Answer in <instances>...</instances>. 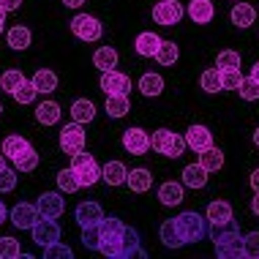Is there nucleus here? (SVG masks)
Returning a JSON list of instances; mask_svg holds the SVG:
<instances>
[{"label":"nucleus","instance_id":"1","mask_svg":"<svg viewBox=\"0 0 259 259\" xmlns=\"http://www.w3.org/2000/svg\"><path fill=\"white\" fill-rule=\"evenodd\" d=\"M213 246L215 254L221 259H240L243 256V237H240V227L232 221L213 227Z\"/></svg>","mask_w":259,"mask_h":259},{"label":"nucleus","instance_id":"2","mask_svg":"<svg viewBox=\"0 0 259 259\" xmlns=\"http://www.w3.org/2000/svg\"><path fill=\"white\" fill-rule=\"evenodd\" d=\"M123 229L125 224L115 215H104L101 224H99V232H101V240H99V251L104 256H120V243H123Z\"/></svg>","mask_w":259,"mask_h":259},{"label":"nucleus","instance_id":"3","mask_svg":"<svg viewBox=\"0 0 259 259\" xmlns=\"http://www.w3.org/2000/svg\"><path fill=\"white\" fill-rule=\"evenodd\" d=\"M175 227H178L183 243H199L202 237L207 235V219L199 215L197 210H186V213H180L178 219H175Z\"/></svg>","mask_w":259,"mask_h":259},{"label":"nucleus","instance_id":"4","mask_svg":"<svg viewBox=\"0 0 259 259\" xmlns=\"http://www.w3.org/2000/svg\"><path fill=\"white\" fill-rule=\"evenodd\" d=\"M150 148L156 153H161V156H166V158H180L186 153V139L180 134H175V131H169V128H158V131H153V137H150Z\"/></svg>","mask_w":259,"mask_h":259},{"label":"nucleus","instance_id":"5","mask_svg":"<svg viewBox=\"0 0 259 259\" xmlns=\"http://www.w3.org/2000/svg\"><path fill=\"white\" fill-rule=\"evenodd\" d=\"M71 169L76 175V180H79V186H96L101 180V166L96 164V158L90 156V153H76V156H71Z\"/></svg>","mask_w":259,"mask_h":259},{"label":"nucleus","instance_id":"6","mask_svg":"<svg viewBox=\"0 0 259 259\" xmlns=\"http://www.w3.org/2000/svg\"><path fill=\"white\" fill-rule=\"evenodd\" d=\"M71 33L79 41H99L104 27L96 17H90V14H76V17L71 19Z\"/></svg>","mask_w":259,"mask_h":259},{"label":"nucleus","instance_id":"7","mask_svg":"<svg viewBox=\"0 0 259 259\" xmlns=\"http://www.w3.org/2000/svg\"><path fill=\"white\" fill-rule=\"evenodd\" d=\"M60 150L68 153V156H76V153L85 150V128H82V123L63 125V131H60Z\"/></svg>","mask_w":259,"mask_h":259},{"label":"nucleus","instance_id":"8","mask_svg":"<svg viewBox=\"0 0 259 259\" xmlns=\"http://www.w3.org/2000/svg\"><path fill=\"white\" fill-rule=\"evenodd\" d=\"M186 9L178 3V0H158L156 6H153V19H156L158 25H178L180 19H183Z\"/></svg>","mask_w":259,"mask_h":259},{"label":"nucleus","instance_id":"9","mask_svg":"<svg viewBox=\"0 0 259 259\" xmlns=\"http://www.w3.org/2000/svg\"><path fill=\"white\" fill-rule=\"evenodd\" d=\"M101 90L107 96H128V90H131L128 74L117 71V68H112V71H101Z\"/></svg>","mask_w":259,"mask_h":259},{"label":"nucleus","instance_id":"10","mask_svg":"<svg viewBox=\"0 0 259 259\" xmlns=\"http://www.w3.org/2000/svg\"><path fill=\"white\" fill-rule=\"evenodd\" d=\"M33 145L27 142L25 137H17V134H11V137H6L3 139V156L6 158H11L14 161V166L19 164V161H25L27 156H33Z\"/></svg>","mask_w":259,"mask_h":259},{"label":"nucleus","instance_id":"11","mask_svg":"<svg viewBox=\"0 0 259 259\" xmlns=\"http://www.w3.org/2000/svg\"><path fill=\"white\" fill-rule=\"evenodd\" d=\"M30 232H33V240H36L41 248L50 246V243H55V240H60V227H58V221H55V219H44V215H41L36 224H33Z\"/></svg>","mask_w":259,"mask_h":259},{"label":"nucleus","instance_id":"12","mask_svg":"<svg viewBox=\"0 0 259 259\" xmlns=\"http://www.w3.org/2000/svg\"><path fill=\"white\" fill-rule=\"evenodd\" d=\"M123 148L131 156H145L150 150V134L142 128H125L123 131Z\"/></svg>","mask_w":259,"mask_h":259},{"label":"nucleus","instance_id":"13","mask_svg":"<svg viewBox=\"0 0 259 259\" xmlns=\"http://www.w3.org/2000/svg\"><path fill=\"white\" fill-rule=\"evenodd\" d=\"M41 219L38 207L30 205V202H19V205H14L11 210V224L17 229H33V224Z\"/></svg>","mask_w":259,"mask_h":259},{"label":"nucleus","instance_id":"14","mask_svg":"<svg viewBox=\"0 0 259 259\" xmlns=\"http://www.w3.org/2000/svg\"><path fill=\"white\" fill-rule=\"evenodd\" d=\"M36 207H38V213L44 215V219H60L63 210H66V202H63L60 194H55V191H44V194L38 197Z\"/></svg>","mask_w":259,"mask_h":259},{"label":"nucleus","instance_id":"15","mask_svg":"<svg viewBox=\"0 0 259 259\" xmlns=\"http://www.w3.org/2000/svg\"><path fill=\"white\" fill-rule=\"evenodd\" d=\"M186 148H191V150H205L213 145V134H210V128L207 125H191V128L186 131Z\"/></svg>","mask_w":259,"mask_h":259},{"label":"nucleus","instance_id":"16","mask_svg":"<svg viewBox=\"0 0 259 259\" xmlns=\"http://www.w3.org/2000/svg\"><path fill=\"white\" fill-rule=\"evenodd\" d=\"M205 219L210 221V227H221V224H227V221H232V219H235L232 205H229V202H224V199L210 202V205H207V213H205Z\"/></svg>","mask_w":259,"mask_h":259},{"label":"nucleus","instance_id":"17","mask_svg":"<svg viewBox=\"0 0 259 259\" xmlns=\"http://www.w3.org/2000/svg\"><path fill=\"white\" fill-rule=\"evenodd\" d=\"M74 215H76V224H79V227H90V224H101L104 210H101L99 202H82V205H76Z\"/></svg>","mask_w":259,"mask_h":259},{"label":"nucleus","instance_id":"18","mask_svg":"<svg viewBox=\"0 0 259 259\" xmlns=\"http://www.w3.org/2000/svg\"><path fill=\"white\" fill-rule=\"evenodd\" d=\"M183 183H175V180H166V183L158 186V202L166 207H178L183 202Z\"/></svg>","mask_w":259,"mask_h":259},{"label":"nucleus","instance_id":"19","mask_svg":"<svg viewBox=\"0 0 259 259\" xmlns=\"http://www.w3.org/2000/svg\"><path fill=\"white\" fill-rule=\"evenodd\" d=\"M161 36H156L153 30H145V33H139L137 36V44H134V50L139 58H156V52H158V47H161Z\"/></svg>","mask_w":259,"mask_h":259},{"label":"nucleus","instance_id":"20","mask_svg":"<svg viewBox=\"0 0 259 259\" xmlns=\"http://www.w3.org/2000/svg\"><path fill=\"white\" fill-rule=\"evenodd\" d=\"M125 186H128L134 194L150 191V188H153V175H150V169H145V166H139V169H131L128 175H125Z\"/></svg>","mask_w":259,"mask_h":259},{"label":"nucleus","instance_id":"21","mask_svg":"<svg viewBox=\"0 0 259 259\" xmlns=\"http://www.w3.org/2000/svg\"><path fill=\"white\" fill-rule=\"evenodd\" d=\"M186 14L191 17V22L207 25V22H213L215 9H213V3H210V0H191V3H188V9H186Z\"/></svg>","mask_w":259,"mask_h":259},{"label":"nucleus","instance_id":"22","mask_svg":"<svg viewBox=\"0 0 259 259\" xmlns=\"http://www.w3.org/2000/svg\"><path fill=\"white\" fill-rule=\"evenodd\" d=\"M131 256H145V251L139 248V232L131 227L123 229V243H120V256L117 259H131Z\"/></svg>","mask_w":259,"mask_h":259},{"label":"nucleus","instance_id":"23","mask_svg":"<svg viewBox=\"0 0 259 259\" xmlns=\"http://www.w3.org/2000/svg\"><path fill=\"white\" fill-rule=\"evenodd\" d=\"M125 175H128V169H125L123 161H109V164L101 166V180L107 186H123L125 183Z\"/></svg>","mask_w":259,"mask_h":259},{"label":"nucleus","instance_id":"24","mask_svg":"<svg viewBox=\"0 0 259 259\" xmlns=\"http://www.w3.org/2000/svg\"><path fill=\"white\" fill-rule=\"evenodd\" d=\"M6 41H9L11 50H27V47H30V41H33V33L27 30L25 25H14V27L6 30Z\"/></svg>","mask_w":259,"mask_h":259},{"label":"nucleus","instance_id":"25","mask_svg":"<svg viewBox=\"0 0 259 259\" xmlns=\"http://www.w3.org/2000/svg\"><path fill=\"white\" fill-rule=\"evenodd\" d=\"M93 117H96V107H93V101H90V99H76L71 104V120L74 123L88 125Z\"/></svg>","mask_w":259,"mask_h":259},{"label":"nucleus","instance_id":"26","mask_svg":"<svg viewBox=\"0 0 259 259\" xmlns=\"http://www.w3.org/2000/svg\"><path fill=\"white\" fill-rule=\"evenodd\" d=\"M199 166H202V169H207V172H219L224 166V153L215 148V145L199 150Z\"/></svg>","mask_w":259,"mask_h":259},{"label":"nucleus","instance_id":"27","mask_svg":"<svg viewBox=\"0 0 259 259\" xmlns=\"http://www.w3.org/2000/svg\"><path fill=\"white\" fill-rule=\"evenodd\" d=\"M33 88L38 90V93H55L58 90V74L50 71V68H41V71L33 74Z\"/></svg>","mask_w":259,"mask_h":259},{"label":"nucleus","instance_id":"28","mask_svg":"<svg viewBox=\"0 0 259 259\" xmlns=\"http://www.w3.org/2000/svg\"><path fill=\"white\" fill-rule=\"evenodd\" d=\"M256 22V9L251 3H235L232 9V25L237 27H251Z\"/></svg>","mask_w":259,"mask_h":259},{"label":"nucleus","instance_id":"29","mask_svg":"<svg viewBox=\"0 0 259 259\" xmlns=\"http://www.w3.org/2000/svg\"><path fill=\"white\" fill-rule=\"evenodd\" d=\"M207 169H202L199 164H188L183 169V186L188 188H205L207 186Z\"/></svg>","mask_w":259,"mask_h":259},{"label":"nucleus","instance_id":"30","mask_svg":"<svg viewBox=\"0 0 259 259\" xmlns=\"http://www.w3.org/2000/svg\"><path fill=\"white\" fill-rule=\"evenodd\" d=\"M139 93L148 96V99H153V96H161L164 93V79H161V74H142V79H139Z\"/></svg>","mask_w":259,"mask_h":259},{"label":"nucleus","instance_id":"31","mask_svg":"<svg viewBox=\"0 0 259 259\" xmlns=\"http://www.w3.org/2000/svg\"><path fill=\"white\" fill-rule=\"evenodd\" d=\"M158 237H161V243H164L166 248H180V246H186L183 237H180V232H178V227H175V219H169V221L161 224Z\"/></svg>","mask_w":259,"mask_h":259},{"label":"nucleus","instance_id":"32","mask_svg":"<svg viewBox=\"0 0 259 259\" xmlns=\"http://www.w3.org/2000/svg\"><path fill=\"white\" fill-rule=\"evenodd\" d=\"M93 66L99 68V71H112V68L117 66V50H112V47H99V50L93 52Z\"/></svg>","mask_w":259,"mask_h":259},{"label":"nucleus","instance_id":"33","mask_svg":"<svg viewBox=\"0 0 259 259\" xmlns=\"http://www.w3.org/2000/svg\"><path fill=\"white\" fill-rule=\"evenodd\" d=\"M36 120L41 125H55L60 120V107L55 101H41L36 107Z\"/></svg>","mask_w":259,"mask_h":259},{"label":"nucleus","instance_id":"34","mask_svg":"<svg viewBox=\"0 0 259 259\" xmlns=\"http://www.w3.org/2000/svg\"><path fill=\"white\" fill-rule=\"evenodd\" d=\"M109 117H125L131 112V101L128 96H107V104H104Z\"/></svg>","mask_w":259,"mask_h":259},{"label":"nucleus","instance_id":"35","mask_svg":"<svg viewBox=\"0 0 259 259\" xmlns=\"http://www.w3.org/2000/svg\"><path fill=\"white\" fill-rule=\"evenodd\" d=\"M178 58H180L178 44H175V41H161V47H158V52H156V60L161 63V66H175Z\"/></svg>","mask_w":259,"mask_h":259},{"label":"nucleus","instance_id":"36","mask_svg":"<svg viewBox=\"0 0 259 259\" xmlns=\"http://www.w3.org/2000/svg\"><path fill=\"white\" fill-rule=\"evenodd\" d=\"M199 85H202L205 93H219L221 90V71L219 68H207V71H202Z\"/></svg>","mask_w":259,"mask_h":259},{"label":"nucleus","instance_id":"37","mask_svg":"<svg viewBox=\"0 0 259 259\" xmlns=\"http://www.w3.org/2000/svg\"><path fill=\"white\" fill-rule=\"evenodd\" d=\"M215 68H219V71H232V68H240V52H235V50L219 52V58H215Z\"/></svg>","mask_w":259,"mask_h":259},{"label":"nucleus","instance_id":"38","mask_svg":"<svg viewBox=\"0 0 259 259\" xmlns=\"http://www.w3.org/2000/svg\"><path fill=\"white\" fill-rule=\"evenodd\" d=\"M58 188H60V191H66V194H74V191H79V188H82L71 166L63 169V172H58Z\"/></svg>","mask_w":259,"mask_h":259},{"label":"nucleus","instance_id":"39","mask_svg":"<svg viewBox=\"0 0 259 259\" xmlns=\"http://www.w3.org/2000/svg\"><path fill=\"white\" fill-rule=\"evenodd\" d=\"M22 82H25V74L17 71V68H9V71H3V76H0V88H3L6 93H14Z\"/></svg>","mask_w":259,"mask_h":259},{"label":"nucleus","instance_id":"40","mask_svg":"<svg viewBox=\"0 0 259 259\" xmlns=\"http://www.w3.org/2000/svg\"><path fill=\"white\" fill-rule=\"evenodd\" d=\"M11 96L17 99V104H33V101H36V96H38V90L33 88V82H30V79H25L22 85L14 90Z\"/></svg>","mask_w":259,"mask_h":259},{"label":"nucleus","instance_id":"41","mask_svg":"<svg viewBox=\"0 0 259 259\" xmlns=\"http://www.w3.org/2000/svg\"><path fill=\"white\" fill-rule=\"evenodd\" d=\"M99 240H101L99 224H90V227H82V246H85V248H90V251H99Z\"/></svg>","mask_w":259,"mask_h":259},{"label":"nucleus","instance_id":"42","mask_svg":"<svg viewBox=\"0 0 259 259\" xmlns=\"http://www.w3.org/2000/svg\"><path fill=\"white\" fill-rule=\"evenodd\" d=\"M22 256V248L14 237H0V259H19Z\"/></svg>","mask_w":259,"mask_h":259},{"label":"nucleus","instance_id":"43","mask_svg":"<svg viewBox=\"0 0 259 259\" xmlns=\"http://www.w3.org/2000/svg\"><path fill=\"white\" fill-rule=\"evenodd\" d=\"M44 256L47 259H71L74 251L68 246H63L60 240H55V243H50V246H44Z\"/></svg>","mask_w":259,"mask_h":259},{"label":"nucleus","instance_id":"44","mask_svg":"<svg viewBox=\"0 0 259 259\" xmlns=\"http://www.w3.org/2000/svg\"><path fill=\"white\" fill-rule=\"evenodd\" d=\"M243 82L240 68H232V71H221V90H237Z\"/></svg>","mask_w":259,"mask_h":259},{"label":"nucleus","instance_id":"45","mask_svg":"<svg viewBox=\"0 0 259 259\" xmlns=\"http://www.w3.org/2000/svg\"><path fill=\"white\" fill-rule=\"evenodd\" d=\"M240 99H246V101H256L259 99V85L254 79H251V76H243V82H240Z\"/></svg>","mask_w":259,"mask_h":259},{"label":"nucleus","instance_id":"46","mask_svg":"<svg viewBox=\"0 0 259 259\" xmlns=\"http://www.w3.org/2000/svg\"><path fill=\"white\" fill-rule=\"evenodd\" d=\"M243 256L259 259V232H248L243 237Z\"/></svg>","mask_w":259,"mask_h":259},{"label":"nucleus","instance_id":"47","mask_svg":"<svg viewBox=\"0 0 259 259\" xmlns=\"http://www.w3.org/2000/svg\"><path fill=\"white\" fill-rule=\"evenodd\" d=\"M14 186H17V172L14 169H0V194H6V191H14Z\"/></svg>","mask_w":259,"mask_h":259},{"label":"nucleus","instance_id":"48","mask_svg":"<svg viewBox=\"0 0 259 259\" xmlns=\"http://www.w3.org/2000/svg\"><path fill=\"white\" fill-rule=\"evenodd\" d=\"M36 166H38V153H33L30 158L19 161V164L14 166V169H17V172H33V169H36Z\"/></svg>","mask_w":259,"mask_h":259},{"label":"nucleus","instance_id":"49","mask_svg":"<svg viewBox=\"0 0 259 259\" xmlns=\"http://www.w3.org/2000/svg\"><path fill=\"white\" fill-rule=\"evenodd\" d=\"M19 6H22V0H0V9H3L6 14H9V11H17Z\"/></svg>","mask_w":259,"mask_h":259},{"label":"nucleus","instance_id":"50","mask_svg":"<svg viewBox=\"0 0 259 259\" xmlns=\"http://www.w3.org/2000/svg\"><path fill=\"white\" fill-rule=\"evenodd\" d=\"M251 188H254V194L259 191V169L251 172Z\"/></svg>","mask_w":259,"mask_h":259},{"label":"nucleus","instance_id":"51","mask_svg":"<svg viewBox=\"0 0 259 259\" xmlns=\"http://www.w3.org/2000/svg\"><path fill=\"white\" fill-rule=\"evenodd\" d=\"M251 213H254L256 219H259V191H256V197L251 199Z\"/></svg>","mask_w":259,"mask_h":259},{"label":"nucleus","instance_id":"52","mask_svg":"<svg viewBox=\"0 0 259 259\" xmlns=\"http://www.w3.org/2000/svg\"><path fill=\"white\" fill-rule=\"evenodd\" d=\"M248 76H251V79H254L256 85H259V63H254V66H251V74H248Z\"/></svg>","mask_w":259,"mask_h":259},{"label":"nucleus","instance_id":"53","mask_svg":"<svg viewBox=\"0 0 259 259\" xmlns=\"http://www.w3.org/2000/svg\"><path fill=\"white\" fill-rule=\"evenodd\" d=\"M63 3H66V6H68V9H79V6H82V3H85V0H63Z\"/></svg>","mask_w":259,"mask_h":259},{"label":"nucleus","instance_id":"54","mask_svg":"<svg viewBox=\"0 0 259 259\" xmlns=\"http://www.w3.org/2000/svg\"><path fill=\"white\" fill-rule=\"evenodd\" d=\"M6 219H9V210H6V205H3V202H0V224H3Z\"/></svg>","mask_w":259,"mask_h":259},{"label":"nucleus","instance_id":"55","mask_svg":"<svg viewBox=\"0 0 259 259\" xmlns=\"http://www.w3.org/2000/svg\"><path fill=\"white\" fill-rule=\"evenodd\" d=\"M3 30H6V11L0 9V33H3Z\"/></svg>","mask_w":259,"mask_h":259},{"label":"nucleus","instance_id":"56","mask_svg":"<svg viewBox=\"0 0 259 259\" xmlns=\"http://www.w3.org/2000/svg\"><path fill=\"white\" fill-rule=\"evenodd\" d=\"M0 169H6V156L0 153Z\"/></svg>","mask_w":259,"mask_h":259},{"label":"nucleus","instance_id":"57","mask_svg":"<svg viewBox=\"0 0 259 259\" xmlns=\"http://www.w3.org/2000/svg\"><path fill=\"white\" fill-rule=\"evenodd\" d=\"M254 145H256V148H259V128L254 131Z\"/></svg>","mask_w":259,"mask_h":259},{"label":"nucleus","instance_id":"58","mask_svg":"<svg viewBox=\"0 0 259 259\" xmlns=\"http://www.w3.org/2000/svg\"><path fill=\"white\" fill-rule=\"evenodd\" d=\"M0 115H3V104H0Z\"/></svg>","mask_w":259,"mask_h":259},{"label":"nucleus","instance_id":"59","mask_svg":"<svg viewBox=\"0 0 259 259\" xmlns=\"http://www.w3.org/2000/svg\"><path fill=\"white\" fill-rule=\"evenodd\" d=\"M237 3H240V0H237Z\"/></svg>","mask_w":259,"mask_h":259}]
</instances>
